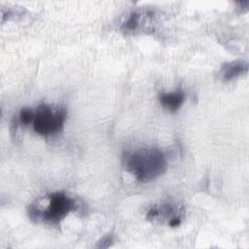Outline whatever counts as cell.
<instances>
[{"label": "cell", "mask_w": 249, "mask_h": 249, "mask_svg": "<svg viewBox=\"0 0 249 249\" xmlns=\"http://www.w3.org/2000/svg\"><path fill=\"white\" fill-rule=\"evenodd\" d=\"M248 70V64L246 61L234 60L226 62L220 69V76L224 81L232 80Z\"/></svg>", "instance_id": "4"}, {"label": "cell", "mask_w": 249, "mask_h": 249, "mask_svg": "<svg viewBox=\"0 0 249 249\" xmlns=\"http://www.w3.org/2000/svg\"><path fill=\"white\" fill-rule=\"evenodd\" d=\"M160 104L167 110L174 112L180 108L185 100V93L181 89L171 92H162L160 94Z\"/></svg>", "instance_id": "5"}, {"label": "cell", "mask_w": 249, "mask_h": 249, "mask_svg": "<svg viewBox=\"0 0 249 249\" xmlns=\"http://www.w3.org/2000/svg\"><path fill=\"white\" fill-rule=\"evenodd\" d=\"M125 168L140 182H149L164 173L167 161L161 151L156 148H141L125 154Z\"/></svg>", "instance_id": "1"}, {"label": "cell", "mask_w": 249, "mask_h": 249, "mask_svg": "<svg viewBox=\"0 0 249 249\" xmlns=\"http://www.w3.org/2000/svg\"><path fill=\"white\" fill-rule=\"evenodd\" d=\"M47 206L40 207L33 203L28 212L34 221H43L48 224L59 223L75 206L74 200L63 192H55L48 195Z\"/></svg>", "instance_id": "2"}, {"label": "cell", "mask_w": 249, "mask_h": 249, "mask_svg": "<svg viewBox=\"0 0 249 249\" xmlns=\"http://www.w3.org/2000/svg\"><path fill=\"white\" fill-rule=\"evenodd\" d=\"M112 243H113V237L111 235H106L98 241V243L96 244L95 247H97V248H108L109 246L112 245Z\"/></svg>", "instance_id": "7"}, {"label": "cell", "mask_w": 249, "mask_h": 249, "mask_svg": "<svg viewBox=\"0 0 249 249\" xmlns=\"http://www.w3.org/2000/svg\"><path fill=\"white\" fill-rule=\"evenodd\" d=\"M34 116V111L30 108H22L18 114V123H19L22 125H26L32 123Z\"/></svg>", "instance_id": "6"}, {"label": "cell", "mask_w": 249, "mask_h": 249, "mask_svg": "<svg viewBox=\"0 0 249 249\" xmlns=\"http://www.w3.org/2000/svg\"><path fill=\"white\" fill-rule=\"evenodd\" d=\"M65 119L66 112L64 109H54L50 105L42 104L34 111L33 129L43 136L53 135L62 129Z\"/></svg>", "instance_id": "3"}]
</instances>
